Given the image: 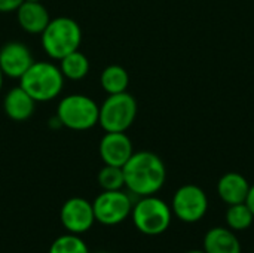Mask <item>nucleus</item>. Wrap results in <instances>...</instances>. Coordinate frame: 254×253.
<instances>
[{"instance_id":"obj_1","label":"nucleus","mask_w":254,"mask_h":253,"mask_svg":"<svg viewBox=\"0 0 254 253\" xmlns=\"http://www.w3.org/2000/svg\"><path fill=\"white\" fill-rule=\"evenodd\" d=\"M125 186L140 197L155 195L165 183L167 170L164 161L153 152H134L122 167Z\"/></svg>"},{"instance_id":"obj_2","label":"nucleus","mask_w":254,"mask_h":253,"mask_svg":"<svg viewBox=\"0 0 254 253\" xmlns=\"http://www.w3.org/2000/svg\"><path fill=\"white\" fill-rule=\"evenodd\" d=\"M19 86L24 88L36 103H45L60 95L64 86V76L54 63L34 61L21 76Z\"/></svg>"},{"instance_id":"obj_3","label":"nucleus","mask_w":254,"mask_h":253,"mask_svg":"<svg viewBox=\"0 0 254 253\" xmlns=\"http://www.w3.org/2000/svg\"><path fill=\"white\" fill-rule=\"evenodd\" d=\"M40 36L42 48L46 55L58 61L70 52L77 51L82 43V28L68 16L51 19Z\"/></svg>"},{"instance_id":"obj_4","label":"nucleus","mask_w":254,"mask_h":253,"mask_svg":"<svg viewBox=\"0 0 254 253\" xmlns=\"http://www.w3.org/2000/svg\"><path fill=\"white\" fill-rule=\"evenodd\" d=\"M98 110L100 106L89 95L70 94L61 98L55 116L68 130L86 131L98 124Z\"/></svg>"},{"instance_id":"obj_5","label":"nucleus","mask_w":254,"mask_h":253,"mask_svg":"<svg viewBox=\"0 0 254 253\" xmlns=\"http://www.w3.org/2000/svg\"><path fill=\"white\" fill-rule=\"evenodd\" d=\"M137 101L129 92L110 94L98 110V124L106 133H125L135 121Z\"/></svg>"},{"instance_id":"obj_6","label":"nucleus","mask_w":254,"mask_h":253,"mask_svg":"<svg viewBox=\"0 0 254 253\" xmlns=\"http://www.w3.org/2000/svg\"><path fill=\"white\" fill-rule=\"evenodd\" d=\"M135 228L146 236H159L171 224V209L153 195L143 197L131 210Z\"/></svg>"},{"instance_id":"obj_7","label":"nucleus","mask_w":254,"mask_h":253,"mask_svg":"<svg viewBox=\"0 0 254 253\" xmlns=\"http://www.w3.org/2000/svg\"><path fill=\"white\" fill-rule=\"evenodd\" d=\"M95 221L101 225L113 227L124 222L132 210L129 197L119 191H103L92 203Z\"/></svg>"},{"instance_id":"obj_8","label":"nucleus","mask_w":254,"mask_h":253,"mask_svg":"<svg viewBox=\"0 0 254 253\" xmlns=\"http://www.w3.org/2000/svg\"><path fill=\"white\" fill-rule=\"evenodd\" d=\"M208 210V198L196 185L180 186L173 197L174 215L188 224L201 221Z\"/></svg>"},{"instance_id":"obj_9","label":"nucleus","mask_w":254,"mask_h":253,"mask_svg":"<svg viewBox=\"0 0 254 253\" xmlns=\"http://www.w3.org/2000/svg\"><path fill=\"white\" fill-rule=\"evenodd\" d=\"M60 218L64 228L71 234L85 233L95 222L92 203L80 197H73L67 200L61 207Z\"/></svg>"},{"instance_id":"obj_10","label":"nucleus","mask_w":254,"mask_h":253,"mask_svg":"<svg viewBox=\"0 0 254 253\" xmlns=\"http://www.w3.org/2000/svg\"><path fill=\"white\" fill-rule=\"evenodd\" d=\"M33 63L31 51L21 42H7L0 48V69L6 78L21 79Z\"/></svg>"},{"instance_id":"obj_11","label":"nucleus","mask_w":254,"mask_h":253,"mask_svg":"<svg viewBox=\"0 0 254 253\" xmlns=\"http://www.w3.org/2000/svg\"><path fill=\"white\" fill-rule=\"evenodd\" d=\"M100 157L104 164L124 167L134 154L132 142L127 133H106L100 140Z\"/></svg>"},{"instance_id":"obj_12","label":"nucleus","mask_w":254,"mask_h":253,"mask_svg":"<svg viewBox=\"0 0 254 253\" xmlns=\"http://www.w3.org/2000/svg\"><path fill=\"white\" fill-rule=\"evenodd\" d=\"M16 21L24 31L42 34L51 21V15L40 1H22L16 9Z\"/></svg>"},{"instance_id":"obj_13","label":"nucleus","mask_w":254,"mask_h":253,"mask_svg":"<svg viewBox=\"0 0 254 253\" xmlns=\"http://www.w3.org/2000/svg\"><path fill=\"white\" fill-rule=\"evenodd\" d=\"M36 101L30 97V94L21 88H12L3 98V109L7 118L16 122H22L31 118L34 113Z\"/></svg>"},{"instance_id":"obj_14","label":"nucleus","mask_w":254,"mask_h":253,"mask_svg":"<svg viewBox=\"0 0 254 253\" xmlns=\"http://www.w3.org/2000/svg\"><path fill=\"white\" fill-rule=\"evenodd\" d=\"M249 189H250V185L247 179L243 174L234 173V171L223 174L217 183V192L220 198L229 206L246 203Z\"/></svg>"},{"instance_id":"obj_15","label":"nucleus","mask_w":254,"mask_h":253,"mask_svg":"<svg viewBox=\"0 0 254 253\" xmlns=\"http://www.w3.org/2000/svg\"><path fill=\"white\" fill-rule=\"evenodd\" d=\"M205 253H241V243L238 237L228 228H211L204 237Z\"/></svg>"},{"instance_id":"obj_16","label":"nucleus","mask_w":254,"mask_h":253,"mask_svg":"<svg viewBox=\"0 0 254 253\" xmlns=\"http://www.w3.org/2000/svg\"><path fill=\"white\" fill-rule=\"evenodd\" d=\"M58 67H60L64 79L80 81L89 73V60L83 52H80L77 49V51H73L68 55L63 57L60 60Z\"/></svg>"},{"instance_id":"obj_17","label":"nucleus","mask_w":254,"mask_h":253,"mask_svg":"<svg viewBox=\"0 0 254 253\" xmlns=\"http://www.w3.org/2000/svg\"><path fill=\"white\" fill-rule=\"evenodd\" d=\"M100 85L101 88L110 95V94H119L125 92L128 85H129V75L128 72L119 66V64H112L107 66L100 76Z\"/></svg>"},{"instance_id":"obj_18","label":"nucleus","mask_w":254,"mask_h":253,"mask_svg":"<svg viewBox=\"0 0 254 253\" xmlns=\"http://www.w3.org/2000/svg\"><path fill=\"white\" fill-rule=\"evenodd\" d=\"M254 221V215L246 203L232 204L226 212V224L232 231H244Z\"/></svg>"},{"instance_id":"obj_19","label":"nucleus","mask_w":254,"mask_h":253,"mask_svg":"<svg viewBox=\"0 0 254 253\" xmlns=\"http://www.w3.org/2000/svg\"><path fill=\"white\" fill-rule=\"evenodd\" d=\"M98 183L103 188V191H119L125 186V177L122 167L116 166H107L100 170L98 173Z\"/></svg>"},{"instance_id":"obj_20","label":"nucleus","mask_w":254,"mask_h":253,"mask_svg":"<svg viewBox=\"0 0 254 253\" xmlns=\"http://www.w3.org/2000/svg\"><path fill=\"white\" fill-rule=\"evenodd\" d=\"M49 253H89L88 248L85 245V242L82 239H79L74 234H68V236H61L58 237L51 249Z\"/></svg>"},{"instance_id":"obj_21","label":"nucleus","mask_w":254,"mask_h":253,"mask_svg":"<svg viewBox=\"0 0 254 253\" xmlns=\"http://www.w3.org/2000/svg\"><path fill=\"white\" fill-rule=\"evenodd\" d=\"M24 0H0V12L7 13V12H13L19 7V4Z\"/></svg>"},{"instance_id":"obj_22","label":"nucleus","mask_w":254,"mask_h":253,"mask_svg":"<svg viewBox=\"0 0 254 253\" xmlns=\"http://www.w3.org/2000/svg\"><path fill=\"white\" fill-rule=\"evenodd\" d=\"M246 204L249 206V209L252 210V213L254 215V185H252L250 189H249V194H247V198H246Z\"/></svg>"},{"instance_id":"obj_23","label":"nucleus","mask_w":254,"mask_h":253,"mask_svg":"<svg viewBox=\"0 0 254 253\" xmlns=\"http://www.w3.org/2000/svg\"><path fill=\"white\" fill-rule=\"evenodd\" d=\"M3 79H4V75H3V72L0 69V91H1V86H3Z\"/></svg>"},{"instance_id":"obj_24","label":"nucleus","mask_w":254,"mask_h":253,"mask_svg":"<svg viewBox=\"0 0 254 253\" xmlns=\"http://www.w3.org/2000/svg\"><path fill=\"white\" fill-rule=\"evenodd\" d=\"M188 253H205L204 251H190V252H188Z\"/></svg>"},{"instance_id":"obj_25","label":"nucleus","mask_w":254,"mask_h":253,"mask_svg":"<svg viewBox=\"0 0 254 253\" xmlns=\"http://www.w3.org/2000/svg\"><path fill=\"white\" fill-rule=\"evenodd\" d=\"M24 1H40V0H24Z\"/></svg>"}]
</instances>
